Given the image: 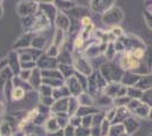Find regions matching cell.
Returning <instances> with one entry per match:
<instances>
[{
    "label": "cell",
    "mask_w": 152,
    "mask_h": 136,
    "mask_svg": "<svg viewBox=\"0 0 152 136\" xmlns=\"http://www.w3.org/2000/svg\"><path fill=\"white\" fill-rule=\"evenodd\" d=\"M125 59H126V64L124 66L126 68H136L139 66V60L136 58H134V56L132 53H127Z\"/></svg>",
    "instance_id": "obj_1"
},
{
    "label": "cell",
    "mask_w": 152,
    "mask_h": 136,
    "mask_svg": "<svg viewBox=\"0 0 152 136\" xmlns=\"http://www.w3.org/2000/svg\"><path fill=\"white\" fill-rule=\"evenodd\" d=\"M23 97H24V91L22 90L20 87H17L16 90L14 91V99L19 100V99H22Z\"/></svg>",
    "instance_id": "obj_2"
},
{
    "label": "cell",
    "mask_w": 152,
    "mask_h": 136,
    "mask_svg": "<svg viewBox=\"0 0 152 136\" xmlns=\"http://www.w3.org/2000/svg\"><path fill=\"white\" fill-rule=\"evenodd\" d=\"M133 56H134V58H136L137 60H139L140 58H142V57H143V50H141V49H136V50H134Z\"/></svg>",
    "instance_id": "obj_3"
},
{
    "label": "cell",
    "mask_w": 152,
    "mask_h": 136,
    "mask_svg": "<svg viewBox=\"0 0 152 136\" xmlns=\"http://www.w3.org/2000/svg\"><path fill=\"white\" fill-rule=\"evenodd\" d=\"M75 45L78 48V47H82L83 45V39L82 38H77V39L75 40Z\"/></svg>",
    "instance_id": "obj_4"
},
{
    "label": "cell",
    "mask_w": 152,
    "mask_h": 136,
    "mask_svg": "<svg viewBox=\"0 0 152 136\" xmlns=\"http://www.w3.org/2000/svg\"><path fill=\"white\" fill-rule=\"evenodd\" d=\"M82 23H83V25H89V24H90V18H88V17L83 18Z\"/></svg>",
    "instance_id": "obj_5"
}]
</instances>
